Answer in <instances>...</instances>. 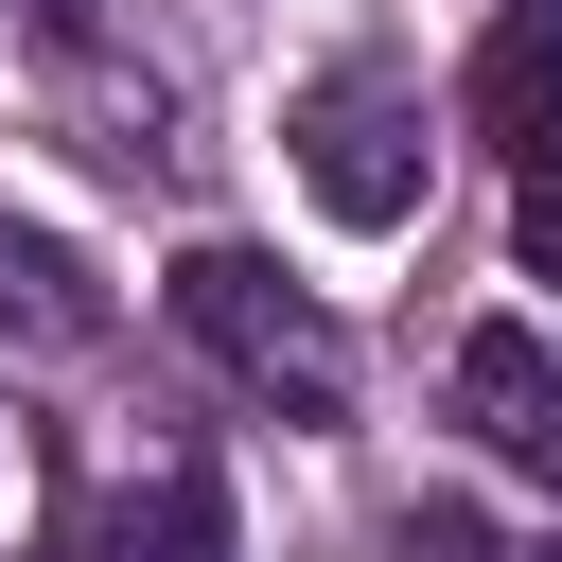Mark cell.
Listing matches in <instances>:
<instances>
[{"label": "cell", "mask_w": 562, "mask_h": 562, "mask_svg": "<svg viewBox=\"0 0 562 562\" xmlns=\"http://www.w3.org/2000/svg\"><path fill=\"white\" fill-rule=\"evenodd\" d=\"M457 422H474L509 474L562 492V351H544L527 316H474V334H457Z\"/></svg>", "instance_id": "obj_3"}, {"label": "cell", "mask_w": 562, "mask_h": 562, "mask_svg": "<svg viewBox=\"0 0 562 562\" xmlns=\"http://www.w3.org/2000/svg\"><path fill=\"white\" fill-rule=\"evenodd\" d=\"M299 193H316L334 228H404V211H422V105H404L386 70H316V88H299Z\"/></svg>", "instance_id": "obj_2"}, {"label": "cell", "mask_w": 562, "mask_h": 562, "mask_svg": "<svg viewBox=\"0 0 562 562\" xmlns=\"http://www.w3.org/2000/svg\"><path fill=\"white\" fill-rule=\"evenodd\" d=\"M386 562H492V527H474V509H404V527H386Z\"/></svg>", "instance_id": "obj_8"}, {"label": "cell", "mask_w": 562, "mask_h": 562, "mask_svg": "<svg viewBox=\"0 0 562 562\" xmlns=\"http://www.w3.org/2000/svg\"><path fill=\"white\" fill-rule=\"evenodd\" d=\"M509 263L562 281V158H527V193H509Z\"/></svg>", "instance_id": "obj_7"}, {"label": "cell", "mask_w": 562, "mask_h": 562, "mask_svg": "<svg viewBox=\"0 0 562 562\" xmlns=\"http://www.w3.org/2000/svg\"><path fill=\"white\" fill-rule=\"evenodd\" d=\"M158 299H176V334H193L246 404H281V422H334V404H351V334H334L263 246H193Z\"/></svg>", "instance_id": "obj_1"}, {"label": "cell", "mask_w": 562, "mask_h": 562, "mask_svg": "<svg viewBox=\"0 0 562 562\" xmlns=\"http://www.w3.org/2000/svg\"><path fill=\"white\" fill-rule=\"evenodd\" d=\"M88 18H105V0H18V35H35V53H88Z\"/></svg>", "instance_id": "obj_9"}, {"label": "cell", "mask_w": 562, "mask_h": 562, "mask_svg": "<svg viewBox=\"0 0 562 562\" xmlns=\"http://www.w3.org/2000/svg\"><path fill=\"white\" fill-rule=\"evenodd\" d=\"M457 105H474V140H492L509 176H527V158H562V0H509V18L474 35Z\"/></svg>", "instance_id": "obj_4"}, {"label": "cell", "mask_w": 562, "mask_h": 562, "mask_svg": "<svg viewBox=\"0 0 562 562\" xmlns=\"http://www.w3.org/2000/svg\"><path fill=\"white\" fill-rule=\"evenodd\" d=\"M0 351H105L88 246H53V228H18V211H0Z\"/></svg>", "instance_id": "obj_6"}, {"label": "cell", "mask_w": 562, "mask_h": 562, "mask_svg": "<svg viewBox=\"0 0 562 562\" xmlns=\"http://www.w3.org/2000/svg\"><path fill=\"white\" fill-rule=\"evenodd\" d=\"M88 562H228V474H211V457H158L140 492H105Z\"/></svg>", "instance_id": "obj_5"}]
</instances>
